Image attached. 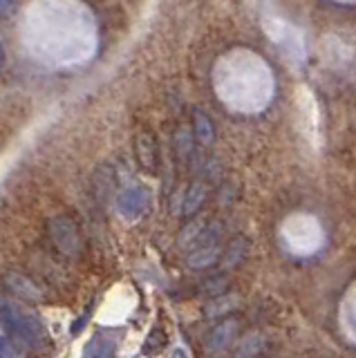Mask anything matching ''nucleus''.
I'll list each match as a JSON object with an SVG mask.
<instances>
[{
  "label": "nucleus",
  "instance_id": "nucleus-2",
  "mask_svg": "<svg viewBox=\"0 0 356 358\" xmlns=\"http://www.w3.org/2000/svg\"><path fill=\"white\" fill-rule=\"evenodd\" d=\"M135 155L141 171H146L150 175L157 173L159 168V145L155 134L150 130H141L135 139Z\"/></svg>",
  "mask_w": 356,
  "mask_h": 358
},
{
  "label": "nucleus",
  "instance_id": "nucleus-12",
  "mask_svg": "<svg viewBox=\"0 0 356 358\" xmlns=\"http://www.w3.org/2000/svg\"><path fill=\"white\" fill-rule=\"evenodd\" d=\"M0 358H18L16 347L7 338H3V336H0Z\"/></svg>",
  "mask_w": 356,
  "mask_h": 358
},
{
  "label": "nucleus",
  "instance_id": "nucleus-7",
  "mask_svg": "<svg viewBox=\"0 0 356 358\" xmlns=\"http://www.w3.org/2000/svg\"><path fill=\"white\" fill-rule=\"evenodd\" d=\"M7 285L12 287L14 291H18L20 296H25V298H31V300H36L41 298V291L34 282H29V280L25 275H20V273H12V275H7Z\"/></svg>",
  "mask_w": 356,
  "mask_h": 358
},
{
  "label": "nucleus",
  "instance_id": "nucleus-14",
  "mask_svg": "<svg viewBox=\"0 0 356 358\" xmlns=\"http://www.w3.org/2000/svg\"><path fill=\"white\" fill-rule=\"evenodd\" d=\"M173 358H186V354H184L182 350H177V352L173 354Z\"/></svg>",
  "mask_w": 356,
  "mask_h": 358
},
{
  "label": "nucleus",
  "instance_id": "nucleus-13",
  "mask_svg": "<svg viewBox=\"0 0 356 358\" xmlns=\"http://www.w3.org/2000/svg\"><path fill=\"white\" fill-rule=\"evenodd\" d=\"M18 0H0V14H7L9 9H12Z\"/></svg>",
  "mask_w": 356,
  "mask_h": 358
},
{
  "label": "nucleus",
  "instance_id": "nucleus-8",
  "mask_svg": "<svg viewBox=\"0 0 356 358\" xmlns=\"http://www.w3.org/2000/svg\"><path fill=\"white\" fill-rule=\"evenodd\" d=\"M193 123H195V137L199 143H211L213 141V123L204 115L202 110L193 112Z\"/></svg>",
  "mask_w": 356,
  "mask_h": 358
},
{
  "label": "nucleus",
  "instance_id": "nucleus-6",
  "mask_svg": "<svg viewBox=\"0 0 356 358\" xmlns=\"http://www.w3.org/2000/svg\"><path fill=\"white\" fill-rule=\"evenodd\" d=\"M115 356V341L106 336H94L85 350V358H113Z\"/></svg>",
  "mask_w": 356,
  "mask_h": 358
},
{
  "label": "nucleus",
  "instance_id": "nucleus-11",
  "mask_svg": "<svg viewBox=\"0 0 356 358\" xmlns=\"http://www.w3.org/2000/svg\"><path fill=\"white\" fill-rule=\"evenodd\" d=\"M202 197H204V190H202V186H193L191 190H188V195H186V208H184V213L188 215V213H193L199 204H202Z\"/></svg>",
  "mask_w": 356,
  "mask_h": 358
},
{
  "label": "nucleus",
  "instance_id": "nucleus-10",
  "mask_svg": "<svg viewBox=\"0 0 356 358\" xmlns=\"http://www.w3.org/2000/svg\"><path fill=\"white\" fill-rule=\"evenodd\" d=\"M247 251H249V242L244 240V238H238L236 242H231L229 251H227V262H225V266H227V268L238 266V264L244 260V255H247Z\"/></svg>",
  "mask_w": 356,
  "mask_h": 358
},
{
  "label": "nucleus",
  "instance_id": "nucleus-1",
  "mask_svg": "<svg viewBox=\"0 0 356 358\" xmlns=\"http://www.w3.org/2000/svg\"><path fill=\"white\" fill-rule=\"evenodd\" d=\"M0 324L31 350H45L50 345V336L43 327V322L34 313L20 309L16 302L7 298H0Z\"/></svg>",
  "mask_w": 356,
  "mask_h": 358
},
{
  "label": "nucleus",
  "instance_id": "nucleus-5",
  "mask_svg": "<svg viewBox=\"0 0 356 358\" xmlns=\"http://www.w3.org/2000/svg\"><path fill=\"white\" fill-rule=\"evenodd\" d=\"M236 338V320H227L222 322L218 329H213V334L208 336V347L213 352H222L225 347L231 345V341Z\"/></svg>",
  "mask_w": 356,
  "mask_h": 358
},
{
  "label": "nucleus",
  "instance_id": "nucleus-3",
  "mask_svg": "<svg viewBox=\"0 0 356 358\" xmlns=\"http://www.w3.org/2000/svg\"><path fill=\"white\" fill-rule=\"evenodd\" d=\"M50 235L57 242L61 251L74 255L79 251V231H76L74 224L68 217H54L50 222Z\"/></svg>",
  "mask_w": 356,
  "mask_h": 358
},
{
  "label": "nucleus",
  "instance_id": "nucleus-9",
  "mask_svg": "<svg viewBox=\"0 0 356 358\" xmlns=\"http://www.w3.org/2000/svg\"><path fill=\"white\" fill-rule=\"evenodd\" d=\"M166 343H169V336H166V329L164 327H152V331L148 334L146 338V345H143V354L146 356H157Z\"/></svg>",
  "mask_w": 356,
  "mask_h": 358
},
{
  "label": "nucleus",
  "instance_id": "nucleus-4",
  "mask_svg": "<svg viewBox=\"0 0 356 358\" xmlns=\"http://www.w3.org/2000/svg\"><path fill=\"white\" fill-rule=\"evenodd\" d=\"M146 204H148V195L141 188H128L119 195L117 210L121 213V217L137 220L143 213V208H146Z\"/></svg>",
  "mask_w": 356,
  "mask_h": 358
}]
</instances>
